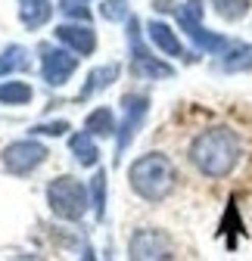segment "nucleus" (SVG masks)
Here are the masks:
<instances>
[{
	"label": "nucleus",
	"instance_id": "1",
	"mask_svg": "<svg viewBox=\"0 0 252 261\" xmlns=\"http://www.w3.org/2000/svg\"><path fill=\"white\" fill-rule=\"evenodd\" d=\"M190 162L203 177H212V180L228 177L240 162L237 130H231L228 124H215V127L199 130L190 143Z\"/></svg>",
	"mask_w": 252,
	"mask_h": 261
},
{
	"label": "nucleus",
	"instance_id": "2",
	"mask_svg": "<svg viewBox=\"0 0 252 261\" xmlns=\"http://www.w3.org/2000/svg\"><path fill=\"white\" fill-rule=\"evenodd\" d=\"M131 190L146 202H162L174 190V165L162 152H146L128 168Z\"/></svg>",
	"mask_w": 252,
	"mask_h": 261
},
{
	"label": "nucleus",
	"instance_id": "3",
	"mask_svg": "<svg viewBox=\"0 0 252 261\" xmlns=\"http://www.w3.org/2000/svg\"><path fill=\"white\" fill-rule=\"evenodd\" d=\"M47 199H50V208L66 218V221H78L87 208V190L81 180L75 177H56L47 190Z\"/></svg>",
	"mask_w": 252,
	"mask_h": 261
},
{
	"label": "nucleus",
	"instance_id": "4",
	"mask_svg": "<svg viewBox=\"0 0 252 261\" xmlns=\"http://www.w3.org/2000/svg\"><path fill=\"white\" fill-rule=\"evenodd\" d=\"M178 19H181V28L190 35V41L199 47V50H209V53H218V50H224L228 47V38H221V35H212V31H206L203 28V0H187L184 4V10L178 13Z\"/></svg>",
	"mask_w": 252,
	"mask_h": 261
},
{
	"label": "nucleus",
	"instance_id": "5",
	"mask_svg": "<svg viewBox=\"0 0 252 261\" xmlns=\"http://www.w3.org/2000/svg\"><path fill=\"white\" fill-rule=\"evenodd\" d=\"M128 38H131V72L137 75V78H171L174 75V69L168 62H162V59H156L146 47H140V25H137V19H128Z\"/></svg>",
	"mask_w": 252,
	"mask_h": 261
},
{
	"label": "nucleus",
	"instance_id": "6",
	"mask_svg": "<svg viewBox=\"0 0 252 261\" xmlns=\"http://www.w3.org/2000/svg\"><path fill=\"white\" fill-rule=\"evenodd\" d=\"M128 252L131 261H174V246L162 230H137Z\"/></svg>",
	"mask_w": 252,
	"mask_h": 261
},
{
	"label": "nucleus",
	"instance_id": "7",
	"mask_svg": "<svg viewBox=\"0 0 252 261\" xmlns=\"http://www.w3.org/2000/svg\"><path fill=\"white\" fill-rule=\"evenodd\" d=\"M78 69V59L66 50H56L50 44L41 47V75L47 84H66L72 78V72Z\"/></svg>",
	"mask_w": 252,
	"mask_h": 261
},
{
	"label": "nucleus",
	"instance_id": "8",
	"mask_svg": "<svg viewBox=\"0 0 252 261\" xmlns=\"http://www.w3.org/2000/svg\"><path fill=\"white\" fill-rule=\"evenodd\" d=\"M47 149L35 140H16L4 149V165L13 171V174H28L31 168H38L44 162Z\"/></svg>",
	"mask_w": 252,
	"mask_h": 261
},
{
	"label": "nucleus",
	"instance_id": "9",
	"mask_svg": "<svg viewBox=\"0 0 252 261\" xmlns=\"http://www.w3.org/2000/svg\"><path fill=\"white\" fill-rule=\"evenodd\" d=\"M121 106H124V121H121V134H118V152L131 143V137L137 134V127L143 124V118H146V109H149V100L146 96H140V93H128L121 100Z\"/></svg>",
	"mask_w": 252,
	"mask_h": 261
},
{
	"label": "nucleus",
	"instance_id": "10",
	"mask_svg": "<svg viewBox=\"0 0 252 261\" xmlns=\"http://www.w3.org/2000/svg\"><path fill=\"white\" fill-rule=\"evenodd\" d=\"M56 41L69 44V47H72L75 53H81V56L93 53V47H97V35H93L90 25H59V28H56Z\"/></svg>",
	"mask_w": 252,
	"mask_h": 261
},
{
	"label": "nucleus",
	"instance_id": "11",
	"mask_svg": "<svg viewBox=\"0 0 252 261\" xmlns=\"http://www.w3.org/2000/svg\"><path fill=\"white\" fill-rule=\"evenodd\" d=\"M146 31H149V41L159 47L165 56H184V44L178 41V35H174L171 25H165V22H159V19H153V22L146 25Z\"/></svg>",
	"mask_w": 252,
	"mask_h": 261
},
{
	"label": "nucleus",
	"instance_id": "12",
	"mask_svg": "<svg viewBox=\"0 0 252 261\" xmlns=\"http://www.w3.org/2000/svg\"><path fill=\"white\" fill-rule=\"evenodd\" d=\"M118 65L115 62H109V65H100V69H93L90 75H87V84L81 87V93H78V100H87L90 93H97V90H103V87H109L115 78H118Z\"/></svg>",
	"mask_w": 252,
	"mask_h": 261
},
{
	"label": "nucleus",
	"instance_id": "13",
	"mask_svg": "<svg viewBox=\"0 0 252 261\" xmlns=\"http://www.w3.org/2000/svg\"><path fill=\"white\" fill-rule=\"evenodd\" d=\"M84 130H87L90 137H109V134H115V118H112V112H109L106 106L93 109V112L84 118Z\"/></svg>",
	"mask_w": 252,
	"mask_h": 261
},
{
	"label": "nucleus",
	"instance_id": "14",
	"mask_svg": "<svg viewBox=\"0 0 252 261\" xmlns=\"http://www.w3.org/2000/svg\"><path fill=\"white\" fill-rule=\"evenodd\" d=\"M50 16H53L50 0H22V22L28 28H41Z\"/></svg>",
	"mask_w": 252,
	"mask_h": 261
},
{
	"label": "nucleus",
	"instance_id": "15",
	"mask_svg": "<svg viewBox=\"0 0 252 261\" xmlns=\"http://www.w3.org/2000/svg\"><path fill=\"white\" fill-rule=\"evenodd\" d=\"M35 90H31L25 81H10V84H0V103H10V106H25Z\"/></svg>",
	"mask_w": 252,
	"mask_h": 261
},
{
	"label": "nucleus",
	"instance_id": "16",
	"mask_svg": "<svg viewBox=\"0 0 252 261\" xmlns=\"http://www.w3.org/2000/svg\"><path fill=\"white\" fill-rule=\"evenodd\" d=\"M25 65H28V50H25V47H19V44L7 47L4 53H0V78L10 75V72L25 69Z\"/></svg>",
	"mask_w": 252,
	"mask_h": 261
},
{
	"label": "nucleus",
	"instance_id": "17",
	"mask_svg": "<svg viewBox=\"0 0 252 261\" xmlns=\"http://www.w3.org/2000/svg\"><path fill=\"white\" fill-rule=\"evenodd\" d=\"M252 69V44H240L224 56V72H249Z\"/></svg>",
	"mask_w": 252,
	"mask_h": 261
},
{
	"label": "nucleus",
	"instance_id": "18",
	"mask_svg": "<svg viewBox=\"0 0 252 261\" xmlns=\"http://www.w3.org/2000/svg\"><path fill=\"white\" fill-rule=\"evenodd\" d=\"M72 152H75V159L81 162V165H97V155H100V149H97V143L90 140V134L72 137Z\"/></svg>",
	"mask_w": 252,
	"mask_h": 261
},
{
	"label": "nucleus",
	"instance_id": "19",
	"mask_svg": "<svg viewBox=\"0 0 252 261\" xmlns=\"http://www.w3.org/2000/svg\"><path fill=\"white\" fill-rule=\"evenodd\" d=\"M212 7H215V13L221 16V19H228V22H240L246 13H249V0H212Z\"/></svg>",
	"mask_w": 252,
	"mask_h": 261
},
{
	"label": "nucleus",
	"instance_id": "20",
	"mask_svg": "<svg viewBox=\"0 0 252 261\" xmlns=\"http://www.w3.org/2000/svg\"><path fill=\"white\" fill-rule=\"evenodd\" d=\"M90 190H93V208H97V215L103 218V212H106V174H103V171L93 174Z\"/></svg>",
	"mask_w": 252,
	"mask_h": 261
},
{
	"label": "nucleus",
	"instance_id": "21",
	"mask_svg": "<svg viewBox=\"0 0 252 261\" xmlns=\"http://www.w3.org/2000/svg\"><path fill=\"white\" fill-rule=\"evenodd\" d=\"M100 13H103V19H109V22L131 19V13H128V4H124V0H106Z\"/></svg>",
	"mask_w": 252,
	"mask_h": 261
},
{
	"label": "nucleus",
	"instance_id": "22",
	"mask_svg": "<svg viewBox=\"0 0 252 261\" xmlns=\"http://www.w3.org/2000/svg\"><path fill=\"white\" fill-rule=\"evenodd\" d=\"M59 10L66 16L81 19V22H90V13H87V7H81V0H59Z\"/></svg>",
	"mask_w": 252,
	"mask_h": 261
},
{
	"label": "nucleus",
	"instance_id": "23",
	"mask_svg": "<svg viewBox=\"0 0 252 261\" xmlns=\"http://www.w3.org/2000/svg\"><path fill=\"white\" fill-rule=\"evenodd\" d=\"M35 130H38V134H66L69 124L66 121H53V124H38Z\"/></svg>",
	"mask_w": 252,
	"mask_h": 261
}]
</instances>
